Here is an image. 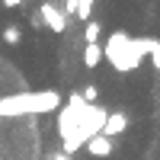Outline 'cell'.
Wrapping results in <instances>:
<instances>
[{
    "label": "cell",
    "instance_id": "9c48e42d",
    "mask_svg": "<svg viewBox=\"0 0 160 160\" xmlns=\"http://www.w3.org/2000/svg\"><path fill=\"white\" fill-rule=\"evenodd\" d=\"M0 38H3L7 45H19V42H22V29H19L16 22H13V26H3V32H0Z\"/></svg>",
    "mask_w": 160,
    "mask_h": 160
},
{
    "label": "cell",
    "instance_id": "30bf717a",
    "mask_svg": "<svg viewBox=\"0 0 160 160\" xmlns=\"http://www.w3.org/2000/svg\"><path fill=\"white\" fill-rule=\"evenodd\" d=\"M148 58H151L154 68L160 71V38H154V42H151V55H148Z\"/></svg>",
    "mask_w": 160,
    "mask_h": 160
},
{
    "label": "cell",
    "instance_id": "5b68a950",
    "mask_svg": "<svg viewBox=\"0 0 160 160\" xmlns=\"http://www.w3.org/2000/svg\"><path fill=\"white\" fill-rule=\"evenodd\" d=\"M125 128H128V115L122 109H115V112H109V118H106L102 135L106 138H115V135H125Z\"/></svg>",
    "mask_w": 160,
    "mask_h": 160
},
{
    "label": "cell",
    "instance_id": "7a4b0ae2",
    "mask_svg": "<svg viewBox=\"0 0 160 160\" xmlns=\"http://www.w3.org/2000/svg\"><path fill=\"white\" fill-rule=\"evenodd\" d=\"M61 109L58 90H38V93H10L0 96V118H22V115H45Z\"/></svg>",
    "mask_w": 160,
    "mask_h": 160
},
{
    "label": "cell",
    "instance_id": "8fae6325",
    "mask_svg": "<svg viewBox=\"0 0 160 160\" xmlns=\"http://www.w3.org/2000/svg\"><path fill=\"white\" fill-rule=\"evenodd\" d=\"M3 7L7 10H16V7H22V0H3Z\"/></svg>",
    "mask_w": 160,
    "mask_h": 160
},
{
    "label": "cell",
    "instance_id": "7c38bea8",
    "mask_svg": "<svg viewBox=\"0 0 160 160\" xmlns=\"http://www.w3.org/2000/svg\"><path fill=\"white\" fill-rule=\"evenodd\" d=\"M51 160H74V157H68V154H55Z\"/></svg>",
    "mask_w": 160,
    "mask_h": 160
},
{
    "label": "cell",
    "instance_id": "6da1fadb",
    "mask_svg": "<svg viewBox=\"0 0 160 160\" xmlns=\"http://www.w3.org/2000/svg\"><path fill=\"white\" fill-rule=\"evenodd\" d=\"M151 42H154L151 35L131 38L128 32H112L102 45V61H109L118 74H128V71L141 68V61L151 55Z\"/></svg>",
    "mask_w": 160,
    "mask_h": 160
},
{
    "label": "cell",
    "instance_id": "52a82bcc",
    "mask_svg": "<svg viewBox=\"0 0 160 160\" xmlns=\"http://www.w3.org/2000/svg\"><path fill=\"white\" fill-rule=\"evenodd\" d=\"M99 61H102V45H87L83 48V64L93 71V68H99Z\"/></svg>",
    "mask_w": 160,
    "mask_h": 160
},
{
    "label": "cell",
    "instance_id": "8992f818",
    "mask_svg": "<svg viewBox=\"0 0 160 160\" xmlns=\"http://www.w3.org/2000/svg\"><path fill=\"white\" fill-rule=\"evenodd\" d=\"M87 151H90L93 157H109V154H112V138H106V135L90 138V141H87Z\"/></svg>",
    "mask_w": 160,
    "mask_h": 160
},
{
    "label": "cell",
    "instance_id": "277c9868",
    "mask_svg": "<svg viewBox=\"0 0 160 160\" xmlns=\"http://www.w3.org/2000/svg\"><path fill=\"white\" fill-rule=\"evenodd\" d=\"M38 19H42V26H48V29L58 32V35L68 32V16H64V10L58 3H51V0H45V3L38 7Z\"/></svg>",
    "mask_w": 160,
    "mask_h": 160
},
{
    "label": "cell",
    "instance_id": "3957f363",
    "mask_svg": "<svg viewBox=\"0 0 160 160\" xmlns=\"http://www.w3.org/2000/svg\"><path fill=\"white\" fill-rule=\"evenodd\" d=\"M80 102H83V96L71 93L64 109H58V135H61V144H64L68 157H74L83 148V138H80Z\"/></svg>",
    "mask_w": 160,
    "mask_h": 160
},
{
    "label": "cell",
    "instance_id": "ba28073f",
    "mask_svg": "<svg viewBox=\"0 0 160 160\" xmlns=\"http://www.w3.org/2000/svg\"><path fill=\"white\" fill-rule=\"evenodd\" d=\"M99 32H102L99 19H90V22H83V38H87V45H99Z\"/></svg>",
    "mask_w": 160,
    "mask_h": 160
}]
</instances>
